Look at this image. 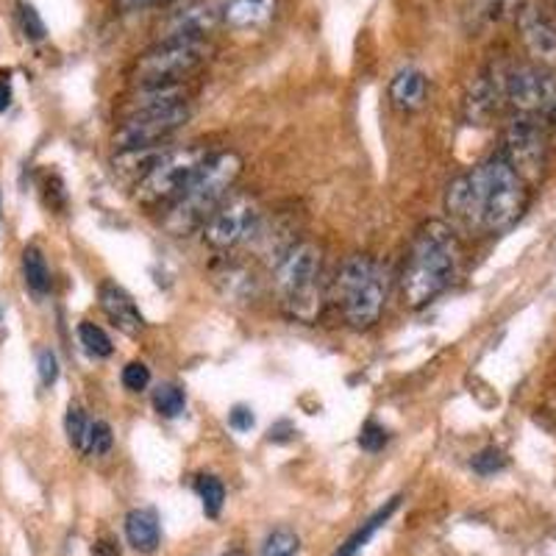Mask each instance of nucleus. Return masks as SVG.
I'll use <instances>...</instances> for the list:
<instances>
[{"instance_id": "9", "label": "nucleus", "mask_w": 556, "mask_h": 556, "mask_svg": "<svg viewBox=\"0 0 556 556\" xmlns=\"http://www.w3.org/2000/svg\"><path fill=\"white\" fill-rule=\"evenodd\" d=\"M265 212L253 195L228 198L203 226V240L215 251H231L248 240H256Z\"/></svg>"}, {"instance_id": "25", "label": "nucleus", "mask_w": 556, "mask_h": 556, "mask_svg": "<svg viewBox=\"0 0 556 556\" xmlns=\"http://www.w3.org/2000/svg\"><path fill=\"white\" fill-rule=\"evenodd\" d=\"M298 551H301V540L292 529L270 531L262 545V556H295Z\"/></svg>"}, {"instance_id": "4", "label": "nucleus", "mask_w": 556, "mask_h": 556, "mask_svg": "<svg viewBox=\"0 0 556 556\" xmlns=\"http://www.w3.org/2000/svg\"><path fill=\"white\" fill-rule=\"evenodd\" d=\"M387 267L379 265L374 256H348L342 262L340 273L334 281V295L337 304L342 306L345 320L354 329L365 331L381 320V312L387 306Z\"/></svg>"}, {"instance_id": "19", "label": "nucleus", "mask_w": 556, "mask_h": 556, "mask_svg": "<svg viewBox=\"0 0 556 556\" xmlns=\"http://www.w3.org/2000/svg\"><path fill=\"white\" fill-rule=\"evenodd\" d=\"M23 278H26V287L34 295L51 292V267H48V260H45V253L37 245H28L23 251Z\"/></svg>"}, {"instance_id": "26", "label": "nucleus", "mask_w": 556, "mask_h": 556, "mask_svg": "<svg viewBox=\"0 0 556 556\" xmlns=\"http://www.w3.org/2000/svg\"><path fill=\"white\" fill-rule=\"evenodd\" d=\"M114 445V434H112V426L106 420H92V429H89L87 437V448L84 454L87 456H103L109 454Z\"/></svg>"}, {"instance_id": "35", "label": "nucleus", "mask_w": 556, "mask_h": 556, "mask_svg": "<svg viewBox=\"0 0 556 556\" xmlns=\"http://www.w3.org/2000/svg\"><path fill=\"white\" fill-rule=\"evenodd\" d=\"M12 73H9V70H0V112H7V109L12 106Z\"/></svg>"}, {"instance_id": "6", "label": "nucleus", "mask_w": 556, "mask_h": 556, "mask_svg": "<svg viewBox=\"0 0 556 556\" xmlns=\"http://www.w3.org/2000/svg\"><path fill=\"white\" fill-rule=\"evenodd\" d=\"M208 156L212 153H208L206 146L165 151V156L159 159L156 167L134 187V201L142 208H151V212H156V208L167 212L187 192V187L195 181V176L206 165Z\"/></svg>"}, {"instance_id": "32", "label": "nucleus", "mask_w": 556, "mask_h": 556, "mask_svg": "<svg viewBox=\"0 0 556 556\" xmlns=\"http://www.w3.org/2000/svg\"><path fill=\"white\" fill-rule=\"evenodd\" d=\"M515 9H518V0H481V12H484L486 20H493V23L506 20Z\"/></svg>"}, {"instance_id": "7", "label": "nucleus", "mask_w": 556, "mask_h": 556, "mask_svg": "<svg viewBox=\"0 0 556 556\" xmlns=\"http://www.w3.org/2000/svg\"><path fill=\"white\" fill-rule=\"evenodd\" d=\"M212 56L206 39H159L139 56L134 78L139 87H173L192 78Z\"/></svg>"}, {"instance_id": "15", "label": "nucleus", "mask_w": 556, "mask_h": 556, "mask_svg": "<svg viewBox=\"0 0 556 556\" xmlns=\"http://www.w3.org/2000/svg\"><path fill=\"white\" fill-rule=\"evenodd\" d=\"M278 0H226L223 23L235 31H260L276 17Z\"/></svg>"}, {"instance_id": "8", "label": "nucleus", "mask_w": 556, "mask_h": 556, "mask_svg": "<svg viewBox=\"0 0 556 556\" xmlns=\"http://www.w3.org/2000/svg\"><path fill=\"white\" fill-rule=\"evenodd\" d=\"M548 139L543 123L529 114H515L506 126L501 153L529 187L543 181L545 167H548Z\"/></svg>"}, {"instance_id": "13", "label": "nucleus", "mask_w": 556, "mask_h": 556, "mask_svg": "<svg viewBox=\"0 0 556 556\" xmlns=\"http://www.w3.org/2000/svg\"><path fill=\"white\" fill-rule=\"evenodd\" d=\"M506 103V70L486 67L479 78H473L465 96V121L473 126H486L498 109Z\"/></svg>"}, {"instance_id": "33", "label": "nucleus", "mask_w": 556, "mask_h": 556, "mask_svg": "<svg viewBox=\"0 0 556 556\" xmlns=\"http://www.w3.org/2000/svg\"><path fill=\"white\" fill-rule=\"evenodd\" d=\"M253 424H256V417L248 406H235V409L228 412V426L235 431H251Z\"/></svg>"}, {"instance_id": "22", "label": "nucleus", "mask_w": 556, "mask_h": 556, "mask_svg": "<svg viewBox=\"0 0 556 556\" xmlns=\"http://www.w3.org/2000/svg\"><path fill=\"white\" fill-rule=\"evenodd\" d=\"M78 342H81L84 351H87L89 356H96V359H106V356L114 354L112 340H109L106 331H103L101 326H96V323L84 320L81 326H78Z\"/></svg>"}, {"instance_id": "31", "label": "nucleus", "mask_w": 556, "mask_h": 556, "mask_svg": "<svg viewBox=\"0 0 556 556\" xmlns=\"http://www.w3.org/2000/svg\"><path fill=\"white\" fill-rule=\"evenodd\" d=\"M37 374H39V381H42V387H53L59 379V359L56 354H53L51 348H42L37 354Z\"/></svg>"}, {"instance_id": "5", "label": "nucleus", "mask_w": 556, "mask_h": 556, "mask_svg": "<svg viewBox=\"0 0 556 556\" xmlns=\"http://www.w3.org/2000/svg\"><path fill=\"white\" fill-rule=\"evenodd\" d=\"M320 262L315 242H295L276 265V295L281 309L301 323L320 315Z\"/></svg>"}, {"instance_id": "11", "label": "nucleus", "mask_w": 556, "mask_h": 556, "mask_svg": "<svg viewBox=\"0 0 556 556\" xmlns=\"http://www.w3.org/2000/svg\"><path fill=\"white\" fill-rule=\"evenodd\" d=\"M226 17V0H195L173 12L162 26V39H206Z\"/></svg>"}, {"instance_id": "3", "label": "nucleus", "mask_w": 556, "mask_h": 556, "mask_svg": "<svg viewBox=\"0 0 556 556\" xmlns=\"http://www.w3.org/2000/svg\"><path fill=\"white\" fill-rule=\"evenodd\" d=\"M242 176V159L235 151L212 153L195 181L187 187L181 198L167 208L165 231L173 237H190L192 231L203 228L208 217L228 201L235 190L237 178Z\"/></svg>"}, {"instance_id": "34", "label": "nucleus", "mask_w": 556, "mask_h": 556, "mask_svg": "<svg viewBox=\"0 0 556 556\" xmlns=\"http://www.w3.org/2000/svg\"><path fill=\"white\" fill-rule=\"evenodd\" d=\"M114 3H117L123 12H146V9L153 7H167L173 0H114Z\"/></svg>"}, {"instance_id": "12", "label": "nucleus", "mask_w": 556, "mask_h": 556, "mask_svg": "<svg viewBox=\"0 0 556 556\" xmlns=\"http://www.w3.org/2000/svg\"><path fill=\"white\" fill-rule=\"evenodd\" d=\"M518 31L526 51L540 62H556V20L545 12L543 3L526 0L518 7Z\"/></svg>"}, {"instance_id": "2", "label": "nucleus", "mask_w": 556, "mask_h": 556, "mask_svg": "<svg viewBox=\"0 0 556 556\" xmlns=\"http://www.w3.org/2000/svg\"><path fill=\"white\" fill-rule=\"evenodd\" d=\"M459 270V242L448 223L431 220L417 231L401 276V292L409 309H424L454 285Z\"/></svg>"}, {"instance_id": "14", "label": "nucleus", "mask_w": 556, "mask_h": 556, "mask_svg": "<svg viewBox=\"0 0 556 556\" xmlns=\"http://www.w3.org/2000/svg\"><path fill=\"white\" fill-rule=\"evenodd\" d=\"M98 301H101L103 315H106L123 334L139 337L146 331V317H142L139 306L134 304V298L128 295L121 285L103 281L101 290H98Z\"/></svg>"}, {"instance_id": "28", "label": "nucleus", "mask_w": 556, "mask_h": 556, "mask_svg": "<svg viewBox=\"0 0 556 556\" xmlns=\"http://www.w3.org/2000/svg\"><path fill=\"white\" fill-rule=\"evenodd\" d=\"M121 381L128 392L148 390V384H151V367H148L146 362H128V365L123 367Z\"/></svg>"}, {"instance_id": "29", "label": "nucleus", "mask_w": 556, "mask_h": 556, "mask_svg": "<svg viewBox=\"0 0 556 556\" xmlns=\"http://www.w3.org/2000/svg\"><path fill=\"white\" fill-rule=\"evenodd\" d=\"M470 468H473L479 476H495V473H498V470L506 468L504 451H498V448L479 451V454H476L473 459H470Z\"/></svg>"}, {"instance_id": "23", "label": "nucleus", "mask_w": 556, "mask_h": 556, "mask_svg": "<svg viewBox=\"0 0 556 556\" xmlns=\"http://www.w3.org/2000/svg\"><path fill=\"white\" fill-rule=\"evenodd\" d=\"M153 409L162 417H167V420H173V417H178L187 409V395L176 384H159L153 390Z\"/></svg>"}, {"instance_id": "16", "label": "nucleus", "mask_w": 556, "mask_h": 556, "mask_svg": "<svg viewBox=\"0 0 556 556\" xmlns=\"http://www.w3.org/2000/svg\"><path fill=\"white\" fill-rule=\"evenodd\" d=\"M426 98H429V78H426L424 70L406 67L401 70L399 76L392 78L390 101L392 106L401 109V112H417V109H424Z\"/></svg>"}, {"instance_id": "30", "label": "nucleus", "mask_w": 556, "mask_h": 556, "mask_svg": "<svg viewBox=\"0 0 556 556\" xmlns=\"http://www.w3.org/2000/svg\"><path fill=\"white\" fill-rule=\"evenodd\" d=\"M387 440H390V434H387L384 426H379V424H376V420H367V424L362 426L359 445L365 451H370V454H376V451L384 448Z\"/></svg>"}, {"instance_id": "36", "label": "nucleus", "mask_w": 556, "mask_h": 556, "mask_svg": "<svg viewBox=\"0 0 556 556\" xmlns=\"http://www.w3.org/2000/svg\"><path fill=\"white\" fill-rule=\"evenodd\" d=\"M96 554L98 556H121V551H117V545H114V543L103 540V543L96 545Z\"/></svg>"}, {"instance_id": "17", "label": "nucleus", "mask_w": 556, "mask_h": 556, "mask_svg": "<svg viewBox=\"0 0 556 556\" xmlns=\"http://www.w3.org/2000/svg\"><path fill=\"white\" fill-rule=\"evenodd\" d=\"M126 540L139 554H153L162 543V529L153 509H134L126 515Z\"/></svg>"}, {"instance_id": "18", "label": "nucleus", "mask_w": 556, "mask_h": 556, "mask_svg": "<svg viewBox=\"0 0 556 556\" xmlns=\"http://www.w3.org/2000/svg\"><path fill=\"white\" fill-rule=\"evenodd\" d=\"M399 506H401L399 495H395V498L387 501V504L381 506V509H376V513L370 515V518H367L365 523H362L359 529H356L354 534H351V538H348L345 543L340 545V551H337L334 556H359V551L365 548V545L376 538V531H379L381 526H384L387 520L392 518V513H395Z\"/></svg>"}, {"instance_id": "10", "label": "nucleus", "mask_w": 556, "mask_h": 556, "mask_svg": "<svg viewBox=\"0 0 556 556\" xmlns=\"http://www.w3.org/2000/svg\"><path fill=\"white\" fill-rule=\"evenodd\" d=\"M190 121V106L146 109V112L128 114L123 126L114 131V148L121 151H139V148H159Z\"/></svg>"}, {"instance_id": "20", "label": "nucleus", "mask_w": 556, "mask_h": 556, "mask_svg": "<svg viewBox=\"0 0 556 556\" xmlns=\"http://www.w3.org/2000/svg\"><path fill=\"white\" fill-rule=\"evenodd\" d=\"M534 117L543 123L548 137L556 139V73L548 67H543V92H540V106Z\"/></svg>"}, {"instance_id": "21", "label": "nucleus", "mask_w": 556, "mask_h": 556, "mask_svg": "<svg viewBox=\"0 0 556 556\" xmlns=\"http://www.w3.org/2000/svg\"><path fill=\"white\" fill-rule=\"evenodd\" d=\"M195 493L203 504V513H206L208 518H217L223 504H226V486H223V481L215 479V476H198Z\"/></svg>"}, {"instance_id": "27", "label": "nucleus", "mask_w": 556, "mask_h": 556, "mask_svg": "<svg viewBox=\"0 0 556 556\" xmlns=\"http://www.w3.org/2000/svg\"><path fill=\"white\" fill-rule=\"evenodd\" d=\"M17 17H20V28H23V34H26L31 42H42V39L48 37V28H45L42 17H39V12L34 7H28V3H20Z\"/></svg>"}, {"instance_id": "24", "label": "nucleus", "mask_w": 556, "mask_h": 556, "mask_svg": "<svg viewBox=\"0 0 556 556\" xmlns=\"http://www.w3.org/2000/svg\"><path fill=\"white\" fill-rule=\"evenodd\" d=\"M89 429H92V420H89L87 412H84L78 404H70L67 415H64V431H67L70 445H73L76 451H81V454L84 448H87Z\"/></svg>"}, {"instance_id": "1", "label": "nucleus", "mask_w": 556, "mask_h": 556, "mask_svg": "<svg viewBox=\"0 0 556 556\" xmlns=\"http://www.w3.org/2000/svg\"><path fill=\"white\" fill-rule=\"evenodd\" d=\"M526 206L529 184L513 170L504 153L451 181L445 192L451 228L462 235H504L523 217Z\"/></svg>"}]
</instances>
